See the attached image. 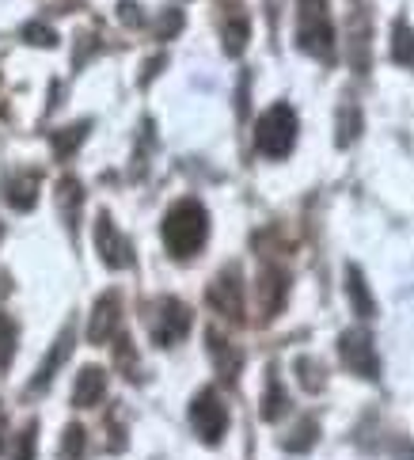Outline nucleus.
Wrapping results in <instances>:
<instances>
[{"instance_id":"obj_15","label":"nucleus","mask_w":414,"mask_h":460,"mask_svg":"<svg viewBox=\"0 0 414 460\" xmlns=\"http://www.w3.org/2000/svg\"><path fill=\"white\" fill-rule=\"evenodd\" d=\"M346 293H350V305H354V312L361 320L376 312V301H373V293L366 286V274H361L357 267H346Z\"/></svg>"},{"instance_id":"obj_11","label":"nucleus","mask_w":414,"mask_h":460,"mask_svg":"<svg viewBox=\"0 0 414 460\" xmlns=\"http://www.w3.org/2000/svg\"><path fill=\"white\" fill-rule=\"evenodd\" d=\"M73 354V323H65V332L57 335V342H54V350H49V358L42 361V369H39V376L31 381V392H46L49 388V381L57 376V369L65 366V358Z\"/></svg>"},{"instance_id":"obj_20","label":"nucleus","mask_w":414,"mask_h":460,"mask_svg":"<svg viewBox=\"0 0 414 460\" xmlns=\"http://www.w3.org/2000/svg\"><path fill=\"white\" fill-rule=\"evenodd\" d=\"M316 434H320V422L316 419H301L296 422V430L286 438V449L289 453H304V449L316 446Z\"/></svg>"},{"instance_id":"obj_6","label":"nucleus","mask_w":414,"mask_h":460,"mask_svg":"<svg viewBox=\"0 0 414 460\" xmlns=\"http://www.w3.org/2000/svg\"><path fill=\"white\" fill-rule=\"evenodd\" d=\"M148 327H153V339L160 347H175V342L187 339V332H190V308L175 297H163L156 305V316L148 320Z\"/></svg>"},{"instance_id":"obj_19","label":"nucleus","mask_w":414,"mask_h":460,"mask_svg":"<svg viewBox=\"0 0 414 460\" xmlns=\"http://www.w3.org/2000/svg\"><path fill=\"white\" fill-rule=\"evenodd\" d=\"M88 129H92V122H76V126H69V129H57V134L49 137V145H54V153L65 160V156H73V153L80 149V141L88 137Z\"/></svg>"},{"instance_id":"obj_21","label":"nucleus","mask_w":414,"mask_h":460,"mask_svg":"<svg viewBox=\"0 0 414 460\" xmlns=\"http://www.w3.org/2000/svg\"><path fill=\"white\" fill-rule=\"evenodd\" d=\"M357 134H361V111L354 103H346L339 111V145H342V149H346V145H354Z\"/></svg>"},{"instance_id":"obj_24","label":"nucleus","mask_w":414,"mask_h":460,"mask_svg":"<svg viewBox=\"0 0 414 460\" xmlns=\"http://www.w3.org/2000/svg\"><path fill=\"white\" fill-rule=\"evenodd\" d=\"M296 373H301V385H304L308 392H320V388L327 385L320 361H312V358H296Z\"/></svg>"},{"instance_id":"obj_12","label":"nucleus","mask_w":414,"mask_h":460,"mask_svg":"<svg viewBox=\"0 0 414 460\" xmlns=\"http://www.w3.org/2000/svg\"><path fill=\"white\" fill-rule=\"evenodd\" d=\"M286 289H289V278L286 270H277V267H267L259 278V305H262V316H277V308L281 301H286Z\"/></svg>"},{"instance_id":"obj_25","label":"nucleus","mask_w":414,"mask_h":460,"mask_svg":"<svg viewBox=\"0 0 414 460\" xmlns=\"http://www.w3.org/2000/svg\"><path fill=\"white\" fill-rule=\"evenodd\" d=\"M35 446H39V422H27L20 430L15 449H12V460H31V456H35Z\"/></svg>"},{"instance_id":"obj_7","label":"nucleus","mask_w":414,"mask_h":460,"mask_svg":"<svg viewBox=\"0 0 414 460\" xmlns=\"http://www.w3.org/2000/svg\"><path fill=\"white\" fill-rule=\"evenodd\" d=\"M95 252L110 270L134 267V248H129V240L119 233V225L110 221V213H99L95 217Z\"/></svg>"},{"instance_id":"obj_1","label":"nucleus","mask_w":414,"mask_h":460,"mask_svg":"<svg viewBox=\"0 0 414 460\" xmlns=\"http://www.w3.org/2000/svg\"><path fill=\"white\" fill-rule=\"evenodd\" d=\"M160 236H163V248H168L175 259L198 255V248H202L206 236H209V213H206V206L198 199H179L168 213H163Z\"/></svg>"},{"instance_id":"obj_18","label":"nucleus","mask_w":414,"mask_h":460,"mask_svg":"<svg viewBox=\"0 0 414 460\" xmlns=\"http://www.w3.org/2000/svg\"><path fill=\"white\" fill-rule=\"evenodd\" d=\"M392 58L407 65V69H414V27L407 20H395L392 27Z\"/></svg>"},{"instance_id":"obj_13","label":"nucleus","mask_w":414,"mask_h":460,"mask_svg":"<svg viewBox=\"0 0 414 460\" xmlns=\"http://www.w3.org/2000/svg\"><path fill=\"white\" fill-rule=\"evenodd\" d=\"M103 396H107V373L99 366H84V369H80V376H76L73 403L76 407H95Z\"/></svg>"},{"instance_id":"obj_14","label":"nucleus","mask_w":414,"mask_h":460,"mask_svg":"<svg viewBox=\"0 0 414 460\" xmlns=\"http://www.w3.org/2000/svg\"><path fill=\"white\" fill-rule=\"evenodd\" d=\"M209 354H213V361H217V373L225 376V381H228V385L236 381V373H240V366H243V354L232 347L228 339H221L217 332H209Z\"/></svg>"},{"instance_id":"obj_2","label":"nucleus","mask_w":414,"mask_h":460,"mask_svg":"<svg viewBox=\"0 0 414 460\" xmlns=\"http://www.w3.org/2000/svg\"><path fill=\"white\" fill-rule=\"evenodd\" d=\"M296 39L301 50L330 61L335 58V27H330V8L327 0H301V20H296Z\"/></svg>"},{"instance_id":"obj_9","label":"nucleus","mask_w":414,"mask_h":460,"mask_svg":"<svg viewBox=\"0 0 414 460\" xmlns=\"http://www.w3.org/2000/svg\"><path fill=\"white\" fill-rule=\"evenodd\" d=\"M119 323H122V297L110 289V293H103V297L95 301V308H92L88 339L95 342V347H103V342H110L114 335H119Z\"/></svg>"},{"instance_id":"obj_8","label":"nucleus","mask_w":414,"mask_h":460,"mask_svg":"<svg viewBox=\"0 0 414 460\" xmlns=\"http://www.w3.org/2000/svg\"><path fill=\"white\" fill-rule=\"evenodd\" d=\"M206 297H209V305L217 308L225 320H232V323L243 320V282H240L236 267H228V270H221L217 278H213L209 289H206Z\"/></svg>"},{"instance_id":"obj_17","label":"nucleus","mask_w":414,"mask_h":460,"mask_svg":"<svg viewBox=\"0 0 414 460\" xmlns=\"http://www.w3.org/2000/svg\"><path fill=\"white\" fill-rule=\"evenodd\" d=\"M289 411V396H286V388H281V381L270 373L267 376V392H262V419L267 422H277L281 415Z\"/></svg>"},{"instance_id":"obj_28","label":"nucleus","mask_w":414,"mask_h":460,"mask_svg":"<svg viewBox=\"0 0 414 460\" xmlns=\"http://www.w3.org/2000/svg\"><path fill=\"white\" fill-rule=\"evenodd\" d=\"M179 27H183V12H179V8H172V12H168V15H163V20H160V39H172Z\"/></svg>"},{"instance_id":"obj_4","label":"nucleus","mask_w":414,"mask_h":460,"mask_svg":"<svg viewBox=\"0 0 414 460\" xmlns=\"http://www.w3.org/2000/svg\"><path fill=\"white\" fill-rule=\"evenodd\" d=\"M190 426H194V434L206 441V446H217V441L225 438L228 430V411L221 403V396L213 388H202L194 396L190 403Z\"/></svg>"},{"instance_id":"obj_23","label":"nucleus","mask_w":414,"mask_h":460,"mask_svg":"<svg viewBox=\"0 0 414 460\" xmlns=\"http://www.w3.org/2000/svg\"><path fill=\"white\" fill-rule=\"evenodd\" d=\"M84 441H88V430L84 426H65V434H61V456L65 460H80L84 456Z\"/></svg>"},{"instance_id":"obj_3","label":"nucleus","mask_w":414,"mask_h":460,"mask_svg":"<svg viewBox=\"0 0 414 460\" xmlns=\"http://www.w3.org/2000/svg\"><path fill=\"white\" fill-rule=\"evenodd\" d=\"M293 141H296V114L289 103H274L255 122V149L270 160H281V156H289Z\"/></svg>"},{"instance_id":"obj_30","label":"nucleus","mask_w":414,"mask_h":460,"mask_svg":"<svg viewBox=\"0 0 414 460\" xmlns=\"http://www.w3.org/2000/svg\"><path fill=\"white\" fill-rule=\"evenodd\" d=\"M4 426H8V419H4V403H0V449H4Z\"/></svg>"},{"instance_id":"obj_16","label":"nucleus","mask_w":414,"mask_h":460,"mask_svg":"<svg viewBox=\"0 0 414 460\" xmlns=\"http://www.w3.org/2000/svg\"><path fill=\"white\" fill-rule=\"evenodd\" d=\"M57 202H61V213H65V225H69V233H76V217H80V206H84V190L73 175H65L57 183Z\"/></svg>"},{"instance_id":"obj_10","label":"nucleus","mask_w":414,"mask_h":460,"mask_svg":"<svg viewBox=\"0 0 414 460\" xmlns=\"http://www.w3.org/2000/svg\"><path fill=\"white\" fill-rule=\"evenodd\" d=\"M39 183H42V175L39 172H15L4 179V199L12 209H31L39 202Z\"/></svg>"},{"instance_id":"obj_26","label":"nucleus","mask_w":414,"mask_h":460,"mask_svg":"<svg viewBox=\"0 0 414 460\" xmlns=\"http://www.w3.org/2000/svg\"><path fill=\"white\" fill-rule=\"evenodd\" d=\"M12 354H15V320L0 312V369L12 361Z\"/></svg>"},{"instance_id":"obj_29","label":"nucleus","mask_w":414,"mask_h":460,"mask_svg":"<svg viewBox=\"0 0 414 460\" xmlns=\"http://www.w3.org/2000/svg\"><path fill=\"white\" fill-rule=\"evenodd\" d=\"M119 20L129 23V27H137V23H141V12H137L134 0H122V4H119Z\"/></svg>"},{"instance_id":"obj_5","label":"nucleus","mask_w":414,"mask_h":460,"mask_svg":"<svg viewBox=\"0 0 414 460\" xmlns=\"http://www.w3.org/2000/svg\"><path fill=\"white\" fill-rule=\"evenodd\" d=\"M339 354H342V366L366 376V381H376L380 376V361H376V347H373V335L366 327H350V332L339 335Z\"/></svg>"},{"instance_id":"obj_27","label":"nucleus","mask_w":414,"mask_h":460,"mask_svg":"<svg viewBox=\"0 0 414 460\" xmlns=\"http://www.w3.org/2000/svg\"><path fill=\"white\" fill-rule=\"evenodd\" d=\"M23 39L46 46V50H54V46H57V35H54L49 27H42V23H27V27H23Z\"/></svg>"},{"instance_id":"obj_22","label":"nucleus","mask_w":414,"mask_h":460,"mask_svg":"<svg viewBox=\"0 0 414 460\" xmlns=\"http://www.w3.org/2000/svg\"><path fill=\"white\" fill-rule=\"evenodd\" d=\"M247 46V20L243 15H232V20H225V54H243Z\"/></svg>"}]
</instances>
